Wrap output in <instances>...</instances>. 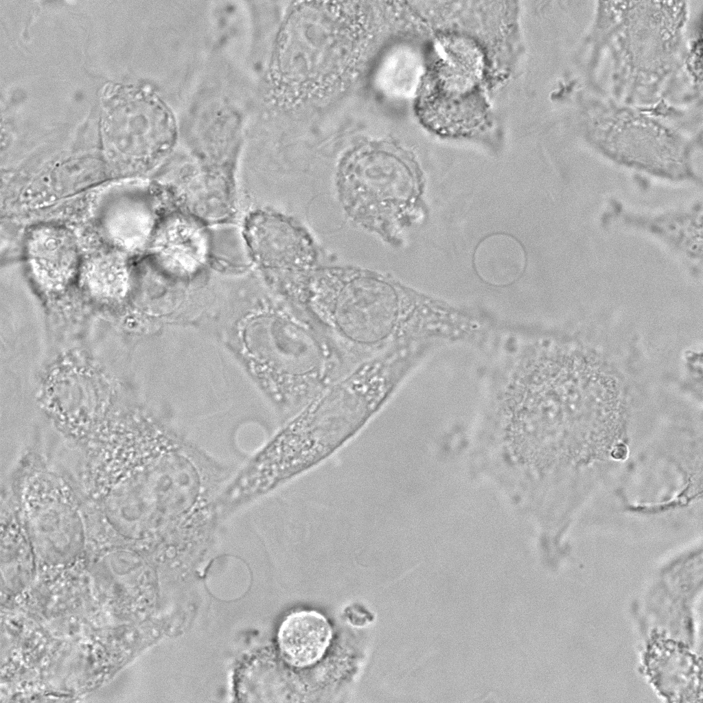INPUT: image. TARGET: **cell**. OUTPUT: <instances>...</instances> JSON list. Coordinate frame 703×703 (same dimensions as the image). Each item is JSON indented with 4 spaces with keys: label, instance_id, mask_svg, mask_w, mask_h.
<instances>
[{
    "label": "cell",
    "instance_id": "obj_1",
    "mask_svg": "<svg viewBox=\"0 0 703 703\" xmlns=\"http://www.w3.org/2000/svg\"><path fill=\"white\" fill-rule=\"evenodd\" d=\"M289 297L356 366L414 343L424 316L421 296L397 277L353 266L306 271Z\"/></svg>",
    "mask_w": 703,
    "mask_h": 703
},
{
    "label": "cell",
    "instance_id": "obj_2",
    "mask_svg": "<svg viewBox=\"0 0 703 703\" xmlns=\"http://www.w3.org/2000/svg\"><path fill=\"white\" fill-rule=\"evenodd\" d=\"M335 185L353 223L389 245L401 244L422 188V174L410 155L384 145L354 150L340 161Z\"/></svg>",
    "mask_w": 703,
    "mask_h": 703
},
{
    "label": "cell",
    "instance_id": "obj_5",
    "mask_svg": "<svg viewBox=\"0 0 703 703\" xmlns=\"http://www.w3.org/2000/svg\"><path fill=\"white\" fill-rule=\"evenodd\" d=\"M479 277L494 286H506L517 280L525 266V255L520 243L509 235L496 234L482 240L474 254Z\"/></svg>",
    "mask_w": 703,
    "mask_h": 703
},
{
    "label": "cell",
    "instance_id": "obj_4",
    "mask_svg": "<svg viewBox=\"0 0 703 703\" xmlns=\"http://www.w3.org/2000/svg\"><path fill=\"white\" fill-rule=\"evenodd\" d=\"M333 636L327 619L316 610H299L288 615L277 633L283 660L297 668L319 662L328 649Z\"/></svg>",
    "mask_w": 703,
    "mask_h": 703
},
{
    "label": "cell",
    "instance_id": "obj_3",
    "mask_svg": "<svg viewBox=\"0 0 703 703\" xmlns=\"http://www.w3.org/2000/svg\"><path fill=\"white\" fill-rule=\"evenodd\" d=\"M701 199L677 206L645 209L610 198L601 214L605 227L642 234L654 240L693 270L702 266Z\"/></svg>",
    "mask_w": 703,
    "mask_h": 703
}]
</instances>
